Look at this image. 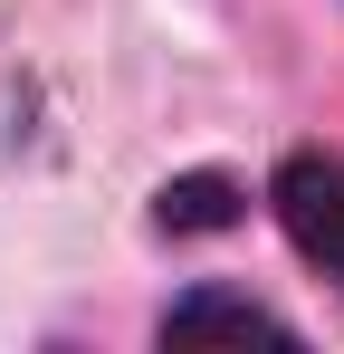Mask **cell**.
Returning <instances> with one entry per match:
<instances>
[{"mask_svg": "<svg viewBox=\"0 0 344 354\" xmlns=\"http://www.w3.org/2000/svg\"><path fill=\"white\" fill-rule=\"evenodd\" d=\"M249 221V182L229 173V163H191V173H172L153 192V230L163 239H220Z\"/></svg>", "mask_w": 344, "mask_h": 354, "instance_id": "obj_3", "label": "cell"}, {"mask_svg": "<svg viewBox=\"0 0 344 354\" xmlns=\"http://www.w3.org/2000/svg\"><path fill=\"white\" fill-rule=\"evenodd\" d=\"M249 335L296 345L306 326H296L287 306H268V297H249V288H220V278L163 297V316H153V345H249Z\"/></svg>", "mask_w": 344, "mask_h": 354, "instance_id": "obj_2", "label": "cell"}, {"mask_svg": "<svg viewBox=\"0 0 344 354\" xmlns=\"http://www.w3.org/2000/svg\"><path fill=\"white\" fill-rule=\"evenodd\" d=\"M258 201L287 230V249L335 288V316H344V144H287L258 182Z\"/></svg>", "mask_w": 344, "mask_h": 354, "instance_id": "obj_1", "label": "cell"}]
</instances>
